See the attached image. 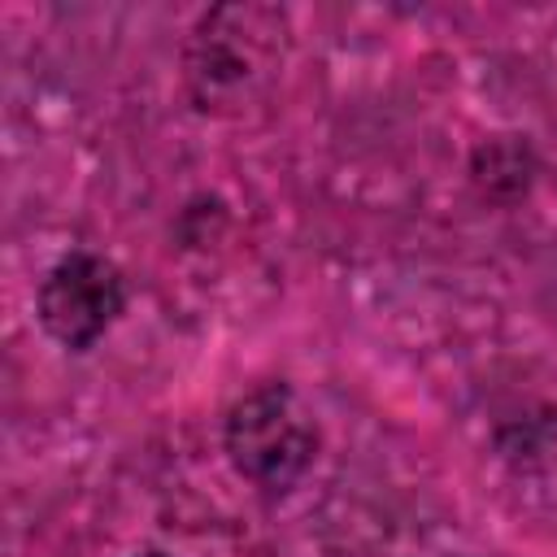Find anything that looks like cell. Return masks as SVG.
Instances as JSON below:
<instances>
[{
  "mask_svg": "<svg viewBox=\"0 0 557 557\" xmlns=\"http://www.w3.org/2000/svg\"><path fill=\"white\" fill-rule=\"evenodd\" d=\"M226 461L261 492H287L318 457V422L283 383H261L226 409Z\"/></svg>",
  "mask_w": 557,
  "mask_h": 557,
  "instance_id": "cell-1",
  "label": "cell"
},
{
  "mask_svg": "<svg viewBox=\"0 0 557 557\" xmlns=\"http://www.w3.org/2000/svg\"><path fill=\"white\" fill-rule=\"evenodd\" d=\"M283 30V13L261 9V4H226L209 9L191 26V52H187V74L200 87V100L239 87L252 78L257 61L265 57V35Z\"/></svg>",
  "mask_w": 557,
  "mask_h": 557,
  "instance_id": "cell-3",
  "label": "cell"
},
{
  "mask_svg": "<svg viewBox=\"0 0 557 557\" xmlns=\"http://www.w3.org/2000/svg\"><path fill=\"white\" fill-rule=\"evenodd\" d=\"M126 309V278L100 252H65L48 265L35 292L39 326L70 352H87Z\"/></svg>",
  "mask_w": 557,
  "mask_h": 557,
  "instance_id": "cell-2",
  "label": "cell"
},
{
  "mask_svg": "<svg viewBox=\"0 0 557 557\" xmlns=\"http://www.w3.org/2000/svg\"><path fill=\"white\" fill-rule=\"evenodd\" d=\"M131 557H170V553H157V548H144V553H131Z\"/></svg>",
  "mask_w": 557,
  "mask_h": 557,
  "instance_id": "cell-4",
  "label": "cell"
}]
</instances>
